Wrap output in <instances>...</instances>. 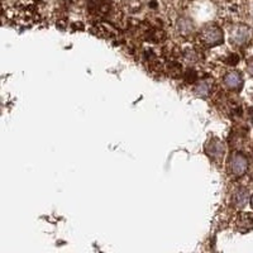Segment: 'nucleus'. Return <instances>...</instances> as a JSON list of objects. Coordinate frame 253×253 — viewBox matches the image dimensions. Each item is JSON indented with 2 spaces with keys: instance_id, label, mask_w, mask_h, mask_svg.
I'll return each instance as SVG.
<instances>
[{
  "instance_id": "1",
  "label": "nucleus",
  "mask_w": 253,
  "mask_h": 253,
  "mask_svg": "<svg viewBox=\"0 0 253 253\" xmlns=\"http://www.w3.org/2000/svg\"><path fill=\"white\" fill-rule=\"evenodd\" d=\"M250 162H248L247 156L241 152L230 153L227 162L228 173L233 177H242L248 171Z\"/></svg>"
},
{
  "instance_id": "5",
  "label": "nucleus",
  "mask_w": 253,
  "mask_h": 253,
  "mask_svg": "<svg viewBox=\"0 0 253 253\" xmlns=\"http://www.w3.org/2000/svg\"><path fill=\"white\" fill-rule=\"evenodd\" d=\"M251 29L246 26H237L236 28L230 32V42L237 47H243L250 42L251 40Z\"/></svg>"
},
{
  "instance_id": "9",
  "label": "nucleus",
  "mask_w": 253,
  "mask_h": 253,
  "mask_svg": "<svg viewBox=\"0 0 253 253\" xmlns=\"http://www.w3.org/2000/svg\"><path fill=\"white\" fill-rule=\"evenodd\" d=\"M247 71L251 76H253V56L247 60Z\"/></svg>"
},
{
  "instance_id": "8",
  "label": "nucleus",
  "mask_w": 253,
  "mask_h": 253,
  "mask_svg": "<svg viewBox=\"0 0 253 253\" xmlns=\"http://www.w3.org/2000/svg\"><path fill=\"white\" fill-rule=\"evenodd\" d=\"M210 91H211V84L207 80L200 81L195 87V92L199 96H202V98H207L208 95L210 94Z\"/></svg>"
},
{
  "instance_id": "10",
  "label": "nucleus",
  "mask_w": 253,
  "mask_h": 253,
  "mask_svg": "<svg viewBox=\"0 0 253 253\" xmlns=\"http://www.w3.org/2000/svg\"><path fill=\"white\" fill-rule=\"evenodd\" d=\"M250 202H251V207H252V209H253V195L250 198Z\"/></svg>"
},
{
  "instance_id": "4",
  "label": "nucleus",
  "mask_w": 253,
  "mask_h": 253,
  "mask_svg": "<svg viewBox=\"0 0 253 253\" xmlns=\"http://www.w3.org/2000/svg\"><path fill=\"white\" fill-rule=\"evenodd\" d=\"M223 84L228 90L234 92H239L243 89L245 85V80H243V75L237 70H232L228 71L223 78Z\"/></svg>"
},
{
  "instance_id": "7",
  "label": "nucleus",
  "mask_w": 253,
  "mask_h": 253,
  "mask_svg": "<svg viewBox=\"0 0 253 253\" xmlns=\"http://www.w3.org/2000/svg\"><path fill=\"white\" fill-rule=\"evenodd\" d=\"M233 205L238 209H242L247 205L248 200H250V193H248V189L245 186H241L236 190V193L233 195Z\"/></svg>"
},
{
  "instance_id": "3",
  "label": "nucleus",
  "mask_w": 253,
  "mask_h": 253,
  "mask_svg": "<svg viewBox=\"0 0 253 253\" xmlns=\"http://www.w3.org/2000/svg\"><path fill=\"white\" fill-rule=\"evenodd\" d=\"M205 152L214 162H220L225 155V144L221 139L213 137L205 146Z\"/></svg>"
},
{
  "instance_id": "2",
  "label": "nucleus",
  "mask_w": 253,
  "mask_h": 253,
  "mask_svg": "<svg viewBox=\"0 0 253 253\" xmlns=\"http://www.w3.org/2000/svg\"><path fill=\"white\" fill-rule=\"evenodd\" d=\"M200 41L208 47H215L223 43L224 41V33L215 24H210L200 32Z\"/></svg>"
},
{
  "instance_id": "6",
  "label": "nucleus",
  "mask_w": 253,
  "mask_h": 253,
  "mask_svg": "<svg viewBox=\"0 0 253 253\" xmlns=\"http://www.w3.org/2000/svg\"><path fill=\"white\" fill-rule=\"evenodd\" d=\"M236 228L239 233L247 234L253 230V214L243 211L239 213L236 219Z\"/></svg>"
},
{
  "instance_id": "11",
  "label": "nucleus",
  "mask_w": 253,
  "mask_h": 253,
  "mask_svg": "<svg viewBox=\"0 0 253 253\" xmlns=\"http://www.w3.org/2000/svg\"><path fill=\"white\" fill-rule=\"evenodd\" d=\"M252 178H253V176H252Z\"/></svg>"
}]
</instances>
